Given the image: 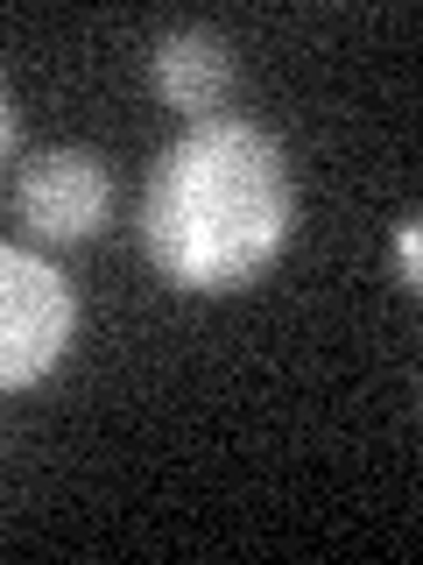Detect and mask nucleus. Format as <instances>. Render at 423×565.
I'll return each instance as SVG.
<instances>
[{"instance_id": "obj_2", "label": "nucleus", "mask_w": 423, "mask_h": 565, "mask_svg": "<svg viewBox=\"0 0 423 565\" xmlns=\"http://www.w3.org/2000/svg\"><path fill=\"white\" fill-rule=\"evenodd\" d=\"M78 340V297L57 262L0 241V396L57 375Z\"/></svg>"}, {"instance_id": "obj_6", "label": "nucleus", "mask_w": 423, "mask_h": 565, "mask_svg": "<svg viewBox=\"0 0 423 565\" xmlns=\"http://www.w3.org/2000/svg\"><path fill=\"white\" fill-rule=\"evenodd\" d=\"M8 149H14V99H8V85H0V163H8Z\"/></svg>"}, {"instance_id": "obj_1", "label": "nucleus", "mask_w": 423, "mask_h": 565, "mask_svg": "<svg viewBox=\"0 0 423 565\" xmlns=\"http://www.w3.org/2000/svg\"><path fill=\"white\" fill-rule=\"evenodd\" d=\"M296 234V177L275 135L254 120H198L149 170L141 247L155 276L191 297L261 282Z\"/></svg>"}, {"instance_id": "obj_5", "label": "nucleus", "mask_w": 423, "mask_h": 565, "mask_svg": "<svg viewBox=\"0 0 423 565\" xmlns=\"http://www.w3.org/2000/svg\"><path fill=\"white\" fill-rule=\"evenodd\" d=\"M395 282L402 290H423V220L416 212L395 220Z\"/></svg>"}, {"instance_id": "obj_4", "label": "nucleus", "mask_w": 423, "mask_h": 565, "mask_svg": "<svg viewBox=\"0 0 423 565\" xmlns=\"http://www.w3.org/2000/svg\"><path fill=\"white\" fill-rule=\"evenodd\" d=\"M149 71H155V93H163L176 114H198V120H212L226 106V93H234V50L212 29H170L163 43H155Z\"/></svg>"}, {"instance_id": "obj_3", "label": "nucleus", "mask_w": 423, "mask_h": 565, "mask_svg": "<svg viewBox=\"0 0 423 565\" xmlns=\"http://www.w3.org/2000/svg\"><path fill=\"white\" fill-rule=\"evenodd\" d=\"M14 212H22L29 234L57 241V247H78L93 241L113 212V177L93 149H50L14 177Z\"/></svg>"}]
</instances>
